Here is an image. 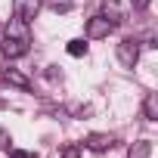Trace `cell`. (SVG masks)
I'll use <instances>...</instances> for the list:
<instances>
[{"mask_svg": "<svg viewBox=\"0 0 158 158\" xmlns=\"http://www.w3.org/2000/svg\"><path fill=\"white\" fill-rule=\"evenodd\" d=\"M84 146H87L90 152H109V149L115 146V136H112V133H90V136L84 139Z\"/></svg>", "mask_w": 158, "mask_h": 158, "instance_id": "obj_6", "label": "cell"}, {"mask_svg": "<svg viewBox=\"0 0 158 158\" xmlns=\"http://www.w3.org/2000/svg\"><path fill=\"white\" fill-rule=\"evenodd\" d=\"M13 10H16V19L31 22L40 13V0H13Z\"/></svg>", "mask_w": 158, "mask_h": 158, "instance_id": "obj_4", "label": "cell"}, {"mask_svg": "<svg viewBox=\"0 0 158 158\" xmlns=\"http://www.w3.org/2000/svg\"><path fill=\"white\" fill-rule=\"evenodd\" d=\"M99 16H106L115 28L127 22V13H124V6L118 3V0H102V13H99Z\"/></svg>", "mask_w": 158, "mask_h": 158, "instance_id": "obj_3", "label": "cell"}, {"mask_svg": "<svg viewBox=\"0 0 158 158\" xmlns=\"http://www.w3.org/2000/svg\"><path fill=\"white\" fill-rule=\"evenodd\" d=\"M59 158H81V146H77V143L62 146V149H59Z\"/></svg>", "mask_w": 158, "mask_h": 158, "instance_id": "obj_12", "label": "cell"}, {"mask_svg": "<svg viewBox=\"0 0 158 158\" xmlns=\"http://www.w3.org/2000/svg\"><path fill=\"white\" fill-rule=\"evenodd\" d=\"M143 115H146V121H158V96H155V93H146V99H143Z\"/></svg>", "mask_w": 158, "mask_h": 158, "instance_id": "obj_9", "label": "cell"}, {"mask_svg": "<svg viewBox=\"0 0 158 158\" xmlns=\"http://www.w3.org/2000/svg\"><path fill=\"white\" fill-rule=\"evenodd\" d=\"M68 56H74V59H81V56H87V44L84 40H68Z\"/></svg>", "mask_w": 158, "mask_h": 158, "instance_id": "obj_11", "label": "cell"}, {"mask_svg": "<svg viewBox=\"0 0 158 158\" xmlns=\"http://www.w3.org/2000/svg\"><path fill=\"white\" fill-rule=\"evenodd\" d=\"M28 44H31V40H19V37H6L3 44H0V50H3V56H6V59H22V56L28 53Z\"/></svg>", "mask_w": 158, "mask_h": 158, "instance_id": "obj_5", "label": "cell"}, {"mask_svg": "<svg viewBox=\"0 0 158 158\" xmlns=\"http://www.w3.org/2000/svg\"><path fill=\"white\" fill-rule=\"evenodd\" d=\"M115 31V25L106 19V16H93L90 22H87V40H102V37H109Z\"/></svg>", "mask_w": 158, "mask_h": 158, "instance_id": "obj_2", "label": "cell"}, {"mask_svg": "<svg viewBox=\"0 0 158 158\" xmlns=\"http://www.w3.org/2000/svg\"><path fill=\"white\" fill-rule=\"evenodd\" d=\"M149 155H152V143L149 139H139V143H133L127 149V158H149Z\"/></svg>", "mask_w": 158, "mask_h": 158, "instance_id": "obj_10", "label": "cell"}, {"mask_svg": "<svg viewBox=\"0 0 158 158\" xmlns=\"http://www.w3.org/2000/svg\"><path fill=\"white\" fill-rule=\"evenodd\" d=\"M10 143H13V139H10V130L0 127V149H10Z\"/></svg>", "mask_w": 158, "mask_h": 158, "instance_id": "obj_14", "label": "cell"}, {"mask_svg": "<svg viewBox=\"0 0 158 158\" xmlns=\"http://www.w3.org/2000/svg\"><path fill=\"white\" fill-rule=\"evenodd\" d=\"M139 50H143V44H139L136 37H124L115 53H118V62H121L124 68H133V65L139 62Z\"/></svg>", "mask_w": 158, "mask_h": 158, "instance_id": "obj_1", "label": "cell"}, {"mask_svg": "<svg viewBox=\"0 0 158 158\" xmlns=\"http://www.w3.org/2000/svg\"><path fill=\"white\" fill-rule=\"evenodd\" d=\"M10 158H37L34 152H25V149H10Z\"/></svg>", "mask_w": 158, "mask_h": 158, "instance_id": "obj_13", "label": "cell"}, {"mask_svg": "<svg viewBox=\"0 0 158 158\" xmlns=\"http://www.w3.org/2000/svg\"><path fill=\"white\" fill-rule=\"evenodd\" d=\"M28 22H22V19H13L10 25H6V37H19V40H31L28 37V28H25Z\"/></svg>", "mask_w": 158, "mask_h": 158, "instance_id": "obj_8", "label": "cell"}, {"mask_svg": "<svg viewBox=\"0 0 158 158\" xmlns=\"http://www.w3.org/2000/svg\"><path fill=\"white\" fill-rule=\"evenodd\" d=\"M3 81H6L10 87L31 90V77H28V74H22V71H19V68H13V65H6V68H3Z\"/></svg>", "mask_w": 158, "mask_h": 158, "instance_id": "obj_7", "label": "cell"}, {"mask_svg": "<svg viewBox=\"0 0 158 158\" xmlns=\"http://www.w3.org/2000/svg\"><path fill=\"white\" fill-rule=\"evenodd\" d=\"M133 10H149V0H130Z\"/></svg>", "mask_w": 158, "mask_h": 158, "instance_id": "obj_15", "label": "cell"}]
</instances>
